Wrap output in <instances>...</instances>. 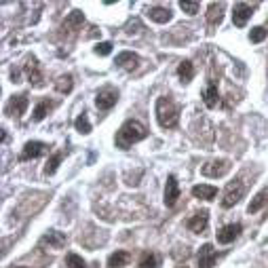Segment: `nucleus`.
Listing matches in <instances>:
<instances>
[{
	"label": "nucleus",
	"mask_w": 268,
	"mask_h": 268,
	"mask_svg": "<svg viewBox=\"0 0 268 268\" xmlns=\"http://www.w3.org/2000/svg\"><path fill=\"white\" fill-rule=\"evenodd\" d=\"M66 266H70V268H87L85 260L80 256H76V254H68L66 256Z\"/></svg>",
	"instance_id": "30"
},
{
	"label": "nucleus",
	"mask_w": 268,
	"mask_h": 268,
	"mask_svg": "<svg viewBox=\"0 0 268 268\" xmlns=\"http://www.w3.org/2000/svg\"><path fill=\"white\" fill-rule=\"evenodd\" d=\"M25 108H28V95H25V93L15 95V97H11V102L6 104V114L19 119V116L25 112Z\"/></svg>",
	"instance_id": "8"
},
{
	"label": "nucleus",
	"mask_w": 268,
	"mask_h": 268,
	"mask_svg": "<svg viewBox=\"0 0 268 268\" xmlns=\"http://www.w3.org/2000/svg\"><path fill=\"white\" fill-rule=\"evenodd\" d=\"M180 199V186H177L175 175H169L167 177V186H165V205L167 207H173Z\"/></svg>",
	"instance_id": "10"
},
{
	"label": "nucleus",
	"mask_w": 268,
	"mask_h": 268,
	"mask_svg": "<svg viewBox=\"0 0 268 268\" xmlns=\"http://www.w3.org/2000/svg\"><path fill=\"white\" fill-rule=\"evenodd\" d=\"M148 17L152 21H156V23H167L169 19H171V11L165 8V6H150L148 8Z\"/></svg>",
	"instance_id": "18"
},
{
	"label": "nucleus",
	"mask_w": 268,
	"mask_h": 268,
	"mask_svg": "<svg viewBox=\"0 0 268 268\" xmlns=\"http://www.w3.org/2000/svg\"><path fill=\"white\" fill-rule=\"evenodd\" d=\"M25 76H28L30 83H34V85H40L42 74H40V66H38L36 57H30V59H28V64H25Z\"/></svg>",
	"instance_id": "16"
},
{
	"label": "nucleus",
	"mask_w": 268,
	"mask_h": 268,
	"mask_svg": "<svg viewBox=\"0 0 268 268\" xmlns=\"http://www.w3.org/2000/svg\"><path fill=\"white\" fill-rule=\"evenodd\" d=\"M42 243H49V247H53V249H61L66 245V235L59 230H49L47 235L42 237Z\"/></svg>",
	"instance_id": "17"
},
{
	"label": "nucleus",
	"mask_w": 268,
	"mask_h": 268,
	"mask_svg": "<svg viewBox=\"0 0 268 268\" xmlns=\"http://www.w3.org/2000/svg\"><path fill=\"white\" fill-rule=\"evenodd\" d=\"M44 150L47 146L42 144V141H28V144L23 146V152H21V160H30V158H38L40 154H44Z\"/></svg>",
	"instance_id": "12"
},
{
	"label": "nucleus",
	"mask_w": 268,
	"mask_h": 268,
	"mask_svg": "<svg viewBox=\"0 0 268 268\" xmlns=\"http://www.w3.org/2000/svg\"><path fill=\"white\" fill-rule=\"evenodd\" d=\"M85 21V15L80 13V11H72L68 17H66V21H64V30H78L80 25H83Z\"/></svg>",
	"instance_id": "22"
},
{
	"label": "nucleus",
	"mask_w": 268,
	"mask_h": 268,
	"mask_svg": "<svg viewBox=\"0 0 268 268\" xmlns=\"http://www.w3.org/2000/svg\"><path fill=\"white\" fill-rule=\"evenodd\" d=\"M207 224H209V211L203 209V211H196L194 216L188 218V222H186V226H188V230L196 232V235H201V232L207 230Z\"/></svg>",
	"instance_id": "5"
},
{
	"label": "nucleus",
	"mask_w": 268,
	"mask_h": 268,
	"mask_svg": "<svg viewBox=\"0 0 268 268\" xmlns=\"http://www.w3.org/2000/svg\"><path fill=\"white\" fill-rule=\"evenodd\" d=\"M266 203H268V188L260 190V192H258V194L254 196L252 203L247 205V211H249V213H258V211H260V209L264 207Z\"/></svg>",
	"instance_id": "20"
},
{
	"label": "nucleus",
	"mask_w": 268,
	"mask_h": 268,
	"mask_svg": "<svg viewBox=\"0 0 268 268\" xmlns=\"http://www.w3.org/2000/svg\"><path fill=\"white\" fill-rule=\"evenodd\" d=\"M17 268H25V266H17Z\"/></svg>",
	"instance_id": "34"
},
{
	"label": "nucleus",
	"mask_w": 268,
	"mask_h": 268,
	"mask_svg": "<svg viewBox=\"0 0 268 268\" xmlns=\"http://www.w3.org/2000/svg\"><path fill=\"white\" fill-rule=\"evenodd\" d=\"M224 19V4L222 2H209V8H207V21L209 25H218Z\"/></svg>",
	"instance_id": "15"
},
{
	"label": "nucleus",
	"mask_w": 268,
	"mask_h": 268,
	"mask_svg": "<svg viewBox=\"0 0 268 268\" xmlns=\"http://www.w3.org/2000/svg\"><path fill=\"white\" fill-rule=\"evenodd\" d=\"M254 15V8L249 6L247 2H237L235 11H232V21H235L237 28H243V25L249 21V17Z\"/></svg>",
	"instance_id": "7"
},
{
	"label": "nucleus",
	"mask_w": 268,
	"mask_h": 268,
	"mask_svg": "<svg viewBox=\"0 0 268 268\" xmlns=\"http://www.w3.org/2000/svg\"><path fill=\"white\" fill-rule=\"evenodd\" d=\"M160 266V258L152 252H146V254H141L139 258V268H158Z\"/></svg>",
	"instance_id": "24"
},
{
	"label": "nucleus",
	"mask_w": 268,
	"mask_h": 268,
	"mask_svg": "<svg viewBox=\"0 0 268 268\" xmlns=\"http://www.w3.org/2000/svg\"><path fill=\"white\" fill-rule=\"evenodd\" d=\"M216 194H218V188H216V186H209V184H199V186H194V188H192L194 199L211 201V199H216Z\"/></svg>",
	"instance_id": "13"
},
{
	"label": "nucleus",
	"mask_w": 268,
	"mask_h": 268,
	"mask_svg": "<svg viewBox=\"0 0 268 268\" xmlns=\"http://www.w3.org/2000/svg\"><path fill=\"white\" fill-rule=\"evenodd\" d=\"M156 121L163 129H173L180 121V106L173 104L171 97H158L156 100Z\"/></svg>",
	"instance_id": "2"
},
{
	"label": "nucleus",
	"mask_w": 268,
	"mask_h": 268,
	"mask_svg": "<svg viewBox=\"0 0 268 268\" xmlns=\"http://www.w3.org/2000/svg\"><path fill=\"white\" fill-rule=\"evenodd\" d=\"M266 36H268V30L264 28V25H258V28H254L252 32H249V40L252 42H262Z\"/></svg>",
	"instance_id": "29"
},
{
	"label": "nucleus",
	"mask_w": 268,
	"mask_h": 268,
	"mask_svg": "<svg viewBox=\"0 0 268 268\" xmlns=\"http://www.w3.org/2000/svg\"><path fill=\"white\" fill-rule=\"evenodd\" d=\"M137 61H139V57L135 55V53H131V51H123V53L116 55V66L125 68V70H133L137 66Z\"/></svg>",
	"instance_id": "14"
},
{
	"label": "nucleus",
	"mask_w": 268,
	"mask_h": 268,
	"mask_svg": "<svg viewBox=\"0 0 268 268\" xmlns=\"http://www.w3.org/2000/svg\"><path fill=\"white\" fill-rule=\"evenodd\" d=\"M241 230H243V226H241V224H226L224 228L218 232V243H222V245L232 243V241L241 235Z\"/></svg>",
	"instance_id": "11"
},
{
	"label": "nucleus",
	"mask_w": 268,
	"mask_h": 268,
	"mask_svg": "<svg viewBox=\"0 0 268 268\" xmlns=\"http://www.w3.org/2000/svg\"><path fill=\"white\" fill-rule=\"evenodd\" d=\"M116 102H119V93H116L114 89H102V91L95 95V106H97L100 110H110V108H114Z\"/></svg>",
	"instance_id": "6"
},
{
	"label": "nucleus",
	"mask_w": 268,
	"mask_h": 268,
	"mask_svg": "<svg viewBox=\"0 0 268 268\" xmlns=\"http://www.w3.org/2000/svg\"><path fill=\"white\" fill-rule=\"evenodd\" d=\"M177 76H180L182 83H190V80L194 78V66H192V61L184 59L182 64L177 66Z\"/></svg>",
	"instance_id": "21"
},
{
	"label": "nucleus",
	"mask_w": 268,
	"mask_h": 268,
	"mask_svg": "<svg viewBox=\"0 0 268 268\" xmlns=\"http://www.w3.org/2000/svg\"><path fill=\"white\" fill-rule=\"evenodd\" d=\"M146 135H148V131L139 121H127V123H123V127L119 129V133H116L114 141H116L119 148L127 150L129 146L135 144V141H141Z\"/></svg>",
	"instance_id": "1"
},
{
	"label": "nucleus",
	"mask_w": 268,
	"mask_h": 268,
	"mask_svg": "<svg viewBox=\"0 0 268 268\" xmlns=\"http://www.w3.org/2000/svg\"><path fill=\"white\" fill-rule=\"evenodd\" d=\"M53 108V102H47V100H42V102H38L36 104V108H34V121L36 123H40L44 116L49 114V110Z\"/></svg>",
	"instance_id": "25"
},
{
	"label": "nucleus",
	"mask_w": 268,
	"mask_h": 268,
	"mask_svg": "<svg viewBox=\"0 0 268 268\" xmlns=\"http://www.w3.org/2000/svg\"><path fill=\"white\" fill-rule=\"evenodd\" d=\"M230 171V163L224 158H220V160H209V163H205L201 167V173L205 177H222V175H226Z\"/></svg>",
	"instance_id": "4"
},
{
	"label": "nucleus",
	"mask_w": 268,
	"mask_h": 268,
	"mask_svg": "<svg viewBox=\"0 0 268 268\" xmlns=\"http://www.w3.org/2000/svg\"><path fill=\"white\" fill-rule=\"evenodd\" d=\"M243 194H245V186L241 180H235V182H230L226 186V190H224V199H222V207H232V205H237L241 199H243Z\"/></svg>",
	"instance_id": "3"
},
{
	"label": "nucleus",
	"mask_w": 268,
	"mask_h": 268,
	"mask_svg": "<svg viewBox=\"0 0 268 268\" xmlns=\"http://www.w3.org/2000/svg\"><path fill=\"white\" fill-rule=\"evenodd\" d=\"M203 100H205V106H207V108H216V106H218L220 93H218V85L216 83H209L207 87H205Z\"/></svg>",
	"instance_id": "19"
},
{
	"label": "nucleus",
	"mask_w": 268,
	"mask_h": 268,
	"mask_svg": "<svg viewBox=\"0 0 268 268\" xmlns=\"http://www.w3.org/2000/svg\"><path fill=\"white\" fill-rule=\"evenodd\" d=\"M72 87H74V83H72V76H70V74L59 76L57 83H55V89L59 93H70V91H72Z\"/></svg>",
	"instance_id": "26"
},
{
	"label": "nucleus",
	"mask_w": 268,
	"mask_h": 268,
	"mask_svg": "<svg viewBox=\"0 0 268 268\" xmlns=\"http://www.w3.org/2000/svg\"><path fill=\"white\" fill-rule=\"evenodd\" d=\"M74 127H76V131H78V133H83V135H87V133H91V123H89L87 114H80V116H76Z\"/></svg>",
	"instance_id": "28"
},
{
	"label": "nucleus",
	"mask_w": 268,
	"mask_h": 268,
	"mask_svg": "<svg viewBox=\"0 0 268 268\" xmlns=\"http://www.w3.org/2000/svg\"><path fill=\"white\" fill-rule=\"evenodd\" d=\"M175 268H188V266H175Z\"/></svg>",
	"instance_id": "33"
},
{
	"label": "nucleus",
	"mask_w": 268,
	"mask_h": 268,
	"mask_svg": "<svg viewBox=\"0 0 268 268\" xmlns=\"http://www.w3.org/2000/svg\"><path fill=\"white\" fill-rule=\"evenodd\" d=\"M95 53L97 55H110L112 53V42H100L95 47Z\"/></svg>",
	"instance_id": "32"
},
{
	"label": "nucleus",
	"mask_w": 268,
	"mask_h": 268,
	"mask_svg": "<svg viewBox=\"0 0 268 268\" xmlns=\"http://www.w3.org/2000/svg\"><path fill=\"white\" fill-rule=\"evenodd\" d=\"M216 260H218V252L213 249L211 243H205L199 252V268H213Z\"/></svg>",
	"instance_id": "9"
},
{
	"label": "nucleus",
	"mask_w": 268,
	"mask_h": 268,
	"mask_svg": "<svg viewBox=\"0 0 268 268\" xmlns=\"http://www.w3.org/2000/svg\"><path fill=\"white\" fill-rule=\"evenodd\" d=\"M131 260V256L127 252H116L108 258V268H123V266H127Z\"/></svg>",
	"instance_id": "23"
},
{
	"label": "nucleus",
	"mask_w": 268,
	"mask_h": 268,
	"mask_svg": "<svg viewBox=\"0 0 268 268\" xmlns=\"http://www.w3.org/2000/svg\"><path fill=\"white\" fill-rule=\"evenodd\" d=\"M180 8L184 13H188V15H196V13H199V2H188V0H182Z\"/></svg>",
	"instance_id": "31"
},
{
	"label": "nucleus",
	"mask_w": 268,
	"mask_h": 268,
	"mask_svg": "<svg viewBox=\"0 0 268 268\" xmlns=\"http://www.w3.org/2000/svg\"><path fill=\"white\" fill-rule=\"evenodd\" d=\"M61 158H64V154L61 152H55L49 160H47V165H44V175H53L57 171V167H59V163H61Z\"/></svg>",
	"instance_id": "27"
}]
</instances>
